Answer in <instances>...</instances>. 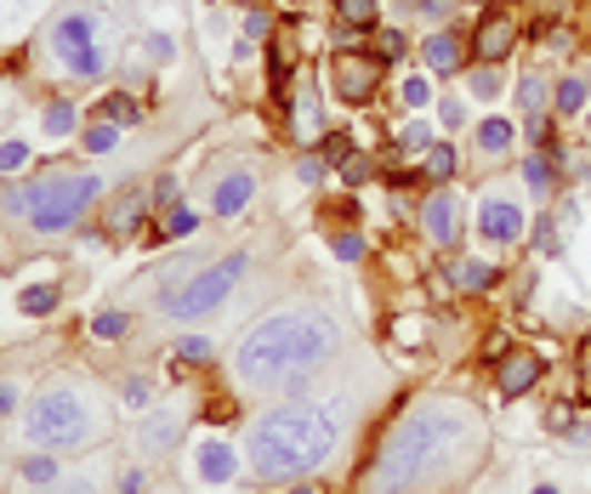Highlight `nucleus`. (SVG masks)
Here are the masks:
<instances>
[{
    "label": "nucleus",
    "mask_w": 591,
    "mask_h": 494,
    "mask_svg": "<svg viewBox=\"0 0 591 494\" xmlns=\"http://www.w3.org/2000/svg\"><path fill=\"white\" fill-rule=\"evenodd\" d=\"M80 125V109L69 103V97H46V109H40V131L52 137V142H69Z\"/></svg>",
    "instance_id": "4be33fe9"
},
{
    "label": "nucleus",
    "mask_w": 591,
    "mask_h": 494,
    "mask_svg": "<svg viewBox=\"0 0 591 494\" xmlns=\"http://www.w3.org/2000/svg\"><path fill=\"white\" fill-rule=\"evenodd\" d=\"M529 233V211L512 188H483L478 193V239L489 244V251H507V244H518Z\"/></svg>",
    "instance_id": "f8f14e48"
},
{
    "label": "nucleus",
    "mask_w": 591,
    "mask_h": 494,
    "mask_svg": "<svg viewBox=\"0 0 591 494\" xmlns=\"http://www.w3.org/2000/svg\"><path fill=\"white\" fill-rule=\"evenodd\" d=\"M7 114H12V91L0 85V125H7Z\"/></svg>",
    "instance_id": "603ef678"
},
{
    "label": "nucleus",
    "mask_w": 591,
    "mask_h": 494,
    "mask_svg": "<svg viewBox=\"0 0 591 494\" xmlns=\"http://www.w3.org/2000/svg\"><path fill=\"white\" fill-rule=\"evenodd\" d=\"M137 46H142V58L154 63V69H171V58H177V40L171 34H142Z\"/></svg>",
    "instance_id": "f704fd0d"
},
{
    "label": "nucleus",
    "mask_w": 591,
    "mask_h": 494,
    "mask_svg": "<svg viewBox=\"0 0 591 494\" xmlns=\"http://www.w3.org/2000/svg\"><path fill=\"white\" fill-rule=\"evenodd\" d=\"M353 421H359V399L348 386H313V392H290V399L262 404L239 432L244 483L284 488V483L319 477L341 455Z\"/></svg>",
    "instance_id": "7ed1b4c3"
},
{
    "label": "nucleus",
    "mask_w": 591,
    "mask_h": 494,
    "mask_svg": "<svg viewBox=\"0 0 591 494\" xmlns=\"http://www.w3.org/2000/svg\"><path fill=\"white\" fill-rule=\"evenodd\" d=\"M126 330H131V313H120V308L97 313V324H91V335H97V341H120Z\"/></svg>",
    "instance_id": "c9c22d12"
},
{
    "label": "nucleus",
    "mask_w": 591,
    "mask_h": 494,
    "mask_svg": "<svg viewBox=\"0 0 591 494\" xmlns=\"http://www.w3.org/2000/svg\"><path fill=\"white\" fill-rule=\"evenodd\" d=\"M97 114H103V120H120V125H131V120H137V103H131L126 91H109L103 103H97Z\"/></svg>",
    "instance_id": "e433bc0d"
},
{
    "label": "nucleus",
    "mask_w": 591,
    "mask_h": 494,
    "mask_svg": "<svg viewBox=\"0 0 591 494\" xmlns=\"http://www.w3.org/2000/svg\"><path fill=\"white\" fill-rule=\"evenodd\" d=\"M290 7H302V0H290Z\"/></svg>",
    "instance_id": "4d7b16f0"
},
{
    "label": "nucleus",
    "mask_w": 591,
    "mask_h": 494,
    "mask_svg": "<svg viewBox=\"0 0 591 494\" xmlns=\"http://www.w3.org/2000/svg\"><path fill=\"white\" fill-rule=\"evenodd\" d=\"M262 494H324V488L308 477V483H284V488H262Z\"/></svg>",
    "instance_id": "8fccbe9b"
},
{
    "label": "nucleus",
    "mask_w": 591,
    "mask_h": 494,
    "mask_svg": "<svg viewBox=\"0 0 591 494\" xmlns=\"http://www.w3.org/2000/svg\"><path fill=\"white\" fill-rule=\"evenodd\" d=\"M375 52L392 63V58H404V34L399 29H387V34H375Z\"/></svg>",
    "instance_id": "37998d69"
},
{
    "label": "nucleus",
    "mask_w": 591,
    "mask_h": 494,
    "mask_svg": "<svg viewBox=\"0 0 591 494\" xmlns=\"http://www.w3.org/2000/svg\"><path fill=\"white\" fill-rule=\"evenodd\" d=\"M495 262H483V256H455L450 262V290H461V295H472V290H495Z\"/></svg>",
    "instance_id": "aec40b11"
},
{
    "label": "nucleus",
    "mask_w": 591,
    "mask_h": 494,
    "mask_svg": "<svg viewBox=\"0 0 591 494\" xmlns=\"http://www.w3.org/2000/svg\"><path fill=\"white\" fill-rule=\"evenodd\" d=\"M302 97H290V137L296 142H313L319 137V103L308 97V85H296Z\"/></svg>",
    "instance_id": "b1692460"
},
{
    "label": "nucleus",
    "mask_w": 591,
    "mask_h": 494,
    "mask_svg": "<svg viewBox=\"0 0 591 494\" xmlns=\"http://www.w3.org/2000/svg\"><path fill=\"white\" fill-rule=\"evenodd\" d=\"M348 359V324L324 302H279L251 330H239L228 347V375L244 399H290L330 381V370Z\"/></svg>",
    "instance_id": "f03ea898"
},
{
    "label": "nucleus",
    "mask_w": 591,
    "mask_h": 494,
    "mask_svg": "<svg viewBox=\"0 0 591 494\" xmlns=\"http://www.w3.org/2000/svg\"><path fill=\"white\" fill-rule=\"evenodd\" d=\"M80 148H86V154H114V148H120V120L97 114V120L80 131Z\"/></svg>",
    "instance_id": "a878e982"
},
{
    "label": "nucleus",
    "mask_w": 591,
    "mask_h": 494,
    "mask_svg": "<svg viewBox=\"0 0 591 494\" xmlns=\"http://www.w3.org/2000/svg\"><path fill=\"white\" fill-rule=\"evenodd\" d=\"M540 375H547V364H540L534 347H507L501 364H495V392L501 399H523V392L540 386Z\"/></svg>",
    "instance_id": "dca6fc26"
},
{
    "label": "nucleus",
    "mask_w": 591,
    "mask_h": 494,
    "mask_svg": "<svg viewBox=\"0 0 591 494\" xmlns=\"http://www.w3.org/2000/svg\"><path fill=\"white\" fill-rule=\"evenodd\" d=\"M507 154H512V120H483L478 137H472V160L495 165V160H507Z\"/></svg>",
    "instance_id": "6ab92c4d"
},
{
    "label": "nucleus",
    "mask_w": 591,
    "mask_h": 494,
    "mask_svg": "<svg viewBox=\"0 0 591 494\" xmlns=\"http://www.w3.org/2000/svg\"><path fill=\"white\" fill-rule=\"evenodd\" d=\"M142 494H193V488H188L182 477H154V483H148Z\"/></svg>",
    "instance_id": "49530a36"
},
{
    "label": "nucleus",
    "mask_w": 591,
    "mask_h": 494,
    "mask_svg": "<svg viewBox=\"0 0 591 494\" xmlns=\"http://www.w3.org/2000/svg\"><path fill=\"white\" fill-rule=\"evenodd\" d=\"M244 273H251V251H222L217 262H200V273H193L171 302L160 308V319H171V324H200V319H211L228 295L244 284Z\"/></svg>",
    "instance_id": "1a4fd4ad"
},
{
    "label": "nucleus",
    "mask_w": 591,
    "mask_h": 494,
    "mask_svg": "<svg viewBox=\"0 0 591 494\" xmlns=\"http://www.w3.org/2000/svg\"><path fill=\"white\" fill-rule=\"evenodd\" d=\"M438 120L450 125V131H461V125H467V97H443V103H438Z\"/></svg>",
    "instance_id": "58836bf2"
},
{
    "label": "nucleus",
    "mask_w": 591,
    "mask_h": 494,
    "mask_svg": "<svg viewBox=\"0 0 591 494\" xmlns=\"http://www.w3.org/2000/svg\"><path fill=\"white\" fill-rule=\"evenodd\" d=\"M585 97H591V80H585V74H563V80L552 85V114H558V120H574V114L585 109Z\"/></svg>",
    "instance_id": "5701e85b"
},
{
    "label": "nucleus",
    "mask_w": 591,
    "mask_h": 494,
    "mask_svg": "<svg viewBox=\"0 0 591 494\" xmlns=\"http://www.w3.org/2000/svg\"><path fill=\"white\" fill-rule=\"evenodd\" d=\"M399 91H404V103H410V109H427V103H432V80H421V74L404 80Z\"/></svg>",
    "instance_id": "a19ab883"
},
{
    "label": "nucleus",
    "mask_w": 591,
    "mask_h": 494,
    "mask_svg": "<svg viewBox=\"0 0 591 494\" xmlns=\"http://www.w3.org/2000/svg\"><path fill=\"white\" fill-rule=\"evenodd\" d=\"M257 193H262V182H257L251 165H244V160H222L217 177H211V193H206V211L217 222H239L244 211L257 205Z\"/></svg>",
    "instance_id": "4468645a"
},
{
    "label": "nucleus",
    "mask_w": 591,
    "mask_h": 494,
    "mask_svg": "<svg viewBox=\"0 0 591 494\" xmlns=\"http://www.w3.org/2000/svg\"><path fill=\"white\" fill-rule=\"evenodd\" d=\"M148 200H154V211H171V205H177V177L148 182Z\"/></svg>",
    "instance_id": "ea45409f"
},
{
    "label": "nucleus",
    "mask_w": 591,
    "mask_h": 494,
    "mask_svg": "<svg viewBox=\"0 0 591 494\" xmlns=\"http://www.w3.org/2000/svg\"><path fill=\"white\" fill-rule=\"evenodd\" d=\"M399 142H404V148H421V154H427V148L438 142V131H432V125H410V131H404Z\"/></svg>",
    "instance_id": "a18cd8bd"
},
{
    "label": "nucleus",
    "mask_w": 591,
    "mask_h": 494,
    "mask_svg": "<svg viewBox=\"0 0 591 494\" xmlns=\"http://www.w3.org/2000/svg\"><path fill=\"white\" fill-rule=\"evenodd\" d=\"M404 7H421V0H404Z\"/></svg>",
    "instance_id": "6e6d98bb"
},
{
    "label": "nucleus",
    "mask_w": 591,
    "mask_h": 494,
    "mask_svg": "<svg viewBox=\"0 0 591 494\" xmlns=\"http://www.w3.org/2000/svg\"><path fill=\"white\" fill-rule=\"evenodd\" d=\"M495 455L489 410L467 392L432 386L392 415L359 472V494H461Z\"/></svg>",
    "instance_id": "f257e3e1"
},
{
    "label": "nucleus",
    "mask_w": 591,
    "mask_h": 494,
    "mask_svg": "<svg viewBox=\"0 0 591 494\" xmlns=\"http://www.w3.org/2000/svg\"><path fill=\"white\" fill-rule=\"evenodd\" d=\"M523 188L534 193V200H552V188H558V182H552V154H547V148L523 160Z\"/></svg>",
    "instance_id": "393cba45"
},
{
    "label": "nucleus",
    "mask_w": 591,
    "mask_h": 494,
    "mask_svg": "<svg viewBox=\"0 0 591 494\" xmlns=\"http://www.w3.org/2000/svg\"><path fill=\"white\" fill-rule=\"evenodd\" d=\"M534 244H540V251H547V256L558 251V233H552V222H540V233H534Z\"/></svg>",
    "instance_id": "3c124183"
},
{
    "label": "nucleus",
    "mask_w": 591,
    "mask_h": 494,
    "mask_svg": "<svg viewBox=\"0 0 591 494\" xmlns=\"http://www.w3.org/2000/svg\"><path fill=\"white\" fill-rule=\"evenodd\" d=\"M188 437H193V392H166V399H154L148 410L126 415L120 455L148 466V472H160L188 450Z\"/></svg>",
    "instance_id": "6e6552de"
},
{
    "label": "nucleus",
    "mask_w": 591,
    "mask_h": 494,
    "mask_svg": "<svg viewBox=\"0 0 591 494\" xmlns=\"http://www.w3.org/2000/svg\"><path fill=\"white\" fill-rule=\"evenodd\" d=\"M58 302H63V295H58V284H34V290H23V295H18V308H23L29 319H46V313H52Z\"/></svg>",
    "instance_id": "c756f323"
},
{
    "label": "nucleus",
    "mask_w": 591,
    "mask_h": 494,
    "mask_svg": "<svg viewBox=\"0 0 591 494\" xmlns=\"http://www.w3.org/2000/svg\"><path fill=\"white\" fill-rule=\"evenodd\" d=\"M381 0H335V23L341 29H375Z\"/></svg>",
    "instance_id": "bb28decb"
},
{
    "label": "nucleus",
    "mask_w": 591,
    "mask_h": 494,
    "mask_svg": "<svg viewBox=\"0 0 591 494\" xmlns=\"http://www.w3.org/2000/svg\"><path fill=\"white\" fill-rule=\"evenodd\" d=\"M569 450L591 455V426H569Z\"/></svg>",
    "instance_id": "09e8293b"
},
{
    "label": "nucleus",
    "mask_w": 591,
    "mask_h": 494,
    "mask_svg": "<svg viewBox=\"0 0 591 494\" xmlns=\"http://www.w3.org/2000/svg\"><path fill=\"white\" fill-rule=\"evenodd\" d=\"M529 494H569V488H563V483H534Z\"/></svg>",
    "instance_id": "864d4df0"
},
{
    "label": "nucleus",
    "mask_w": 591,
    "mask_h": 494,
    "mask_svg": "<svg viewBox=\"0 0 591 494\" xmlns=\"http://www.w3.org/2000/svg\"><path fill=\"white\" fill-rule=\"evenodd\" d=\"M182 483L193 494H211V488H228V483H244V455L239 443L206 432V437H188V455H182Z\"/></svg>",
    "instance_id": "9b49d317"
},
{
    "label": "nucleus",
    "mask_w": 591,
    "mask_h": 494,
    "mask_svg": "<svg viewBox=\"0 0 591 494\" xmlns=\"http://www.w3.org/2000/svg\"><path fill=\"white\" fill-rule=\"evenodd\" d=\"M103 200V177L91 165H46L34 177H7L0 182V222L23 233H69L91 216V205Z\"/></svg>",
    "instance_id": "39448f33"
},
{
    "label": "nucleus",
    "mask_w": 591,
    "mask_h": 494,
    "mask_svg": "<svg viewBox=\"0 0 591 494\" xmlns=\"http://www.w3.org/2000/svg\"><path fill=\"white\" fill-rule=\"evenodd\" d=\"M12 477H18V437H12L7 421H0V494L12 488Z\"/></svg>",
    "instance_id": "2f4dec72"
},
{
    "label": "nucleus",
    "mask_w": 591,
    "mask_h": 494,
    "mask_svg": "<svg viewBox=\"0 0 591 494\" xmlns=\"http://www.w3.org/2000/svg\"><path fill=\"white\" fill-rule=\"evenodd\" d=\"M518 46H523V18L512 7H483L478 23H472V34H467V52L478 63H507Z\"/></svg>",
    "instance_id": "ddd939ff"
},
{
    "label": "nucleus",
    "mask_w": 591,
    "mask_h": 494,
    "mask_svg": "<svg viewBox=\"0 0 591 494\" xmlns=\"http://www.w3.org/2000/svg\"><path fill=\"white\" fill-rule=\"evenodd\" d=\"M547 74L540 69H523V80H518V114H523V125L529 131H540V114H547Z\"/></svg>",
    "instance_id": "412c9836"
},
{
    "label": "nucleus",
    "mask_w": 591,
    "mask_h": 494,
    "mask_svg": "<svg viewBox=\"0 0 591 494\" xmlns=\"http://www.w3.org/2000/svg\"><path fill=\"white\" fill-rule=\"evenodd\" d=\"M574 375H580V404H591V335H585V347H580V364H574Z\"/></svg>",
    "instance_id": "79ce46f5"
},
{
    "label": "nucleus",
    "mask_w": 591,
    "mask_h": 494,
    "mask_svg": "<svg viewBox=\"0 0 591 494\" xmlns=\"http://www.w3.org/2000/svg\"><path fill=\"white\" fill-rule=\"evenodd\" d=\"M335 256H341V262H359V256H364V239H359V233H335Z\"/></svg>",
    "instance_id": "c03bdc74"
},
{
    "label": "nucleus",
    "mask_w": 591,
    "mask_h": 494,
    "mask_svg": "<svg viewBox=\"0 0 591 494\" xmlns=\"http://www.w3.org/2000/svg\"><path fill=\"white\" fill-rule=\"evenodd\" d=\"M46 58L58 63L63 80H103L114 63V12L91 7V0H74L63 7L52 23H46Z\"/></svg>",
    "instance_id": "423d86ee"
},
{
    "label": "nucleus",
    "mask_w": 591,
    "mask_h": 494,
    "mask_svg": "<svg viewBox=\"0 0 591 494\" xmlns=\"http://www.w3.org/2000/svg\"><path fill=\"white\" fill-rule=\"evenodd\" d=\"M7 494H120V443L86 450V455L18 450V477Z\"/></svg>",
    "instance_id": "0eeeda50"
},
{
    "label": "nucleus",
    "mask_w": 591,
    "mask_h": 494,
    "mask_svg": "<svg viewBox=\"0 0 591 494\" xmlns=\"http://www.w3.org/2000/svg\"><path fill=\"white\" fill-rule=\"evenodd\" d=\"M421 177H427V182H450V177H455V148L443 142V137L421 154Z\"/></svg>",
    "instance_id": "cd10ccee"
},
{
    "label": "nucleus",
    "mask_w": 591,
    "mask_h": 494,
    "mask_svg": "<svg viewBox=\"0 0 591 494\" xmlns=\"http://www.w3.org/2000/svg\"><path fill=\"white\" fill-rule=\"evenodd\" d=\"M148 211H154V200H148V188H126L120 200L109 205V216H103V233L120 244V239H131V233L148 222Z\"/></svg>",
    "instance_id": "a211bd4d"
},
{
    "label": "nucleus",
    "mask_w": 591,
    "mask_h": 494,
    "mask_svg": "<svg viewBox=\"0 0 591 494\" xmlns=\"http://www.w3.org/2000/svg\"><path fill=\"white\" fill-rule=\"evenodd\" d=\"M126 410H120V392L109 381H97L91 370H46L29 392H23V410L12 421L18 450L34 455H86V450H109L120 443Z\"/></svg>",
    "instance_id": "20e7f679"
},
{
    "label": "nucleus",
    "mask_w": 591,
    "mask_h": 494,
    "mask_svg": "<svg viewBox=\"0 0 591 494\" xmlns=\"http://www.w3.org/2000/svg\"><path fill=\"white\" fill-rule=\"evenodd\" d=\"M421 233L432 251H455L461 233H467V205H461V193L455 188H432L427 200H421Z\"/></svg>",
    "instance_id": "2eb2a0df"
},
{
    "label": "nucleus",
    "mask_w": 591,
    "mask_h": 494,
    "mask_svg": "<svg viewBox=\"0 0 591 494\" xmlns=\"http://www.w3.org/2000/svg\"><path fill=\"white\" fill-rule=\"evenodd\" d=\"M585 34H591V0H585Z\"/></svg>",
    "instance_id": "5fc2aeb1"
},
{
    "label": "nucleus",
    "mask_w": 591,
    "mask_h": 494,
    "mask_svg": "<svg viewBox=\"0 0 591 494\" xmlns=\"http://www.w3.org/2000/svg\"><path fill=\"white\" fill-rule=\"evenodd\" d=\"M467 91L478 97V103H495V97H501V63H478L467 74Z\"/></svg>",
    "instance_id": "c85d7f7f"
},
{
    "label": "nucleus",
    "mask_w": 591,
    "mask_h": 494,
    "mask_svg": "<svg viewBox=\"0 0 591 494\" xmlns=\"http://www.w3.org/2000/svg\"><path fill=\"white\" fill-rule=\"evenodd\" d=\"M467 34H455V29H432L427 40H421V63H427V74H455V69H467Z\"/></svg>",
    "instance_id": "f3484780"
},
{
    "label": "nucleus",
    "mask_w": 591,
    "mask_h": 494,
    "mask_svg": "<svg viewBox=\"0 0 591 494\" xmlns=\"http://www.w3.org/2000/svg\"><path fill=\"white\" fill-rule=\"evenodd\" d=\"M381 80H387V58L375 52V46H370V52H359V46H335L330 63H324V85H330V97H341L348 109L375 103Z\"/></svg>",
    "instance_id": "9d476101"
},
{
    "label": "nucleus",
    "mask_w": 591,
    "mask_h": 494,
    "mask_svg": "<svg viewBox=\"0 0 591 494\" xmlns=\"http://www.w3.org/2000/svg\"><path fill=\"white\" fill-rule=\"evenodd\" d=\"M193 228H200V211H193V205H171L166 222H160V239H188Z\"/></svg>",
    "instance_id": "7c9ffc66"
},
{
    "label": "nucleus",
    "mask_w": 591,
    "mask_h": 494,
    "mask_svg": "<svg viewBox=\"0 0 591 494\" xmlns=\"http://www.w3.org/2000/svg\"><path fill=\"white\" fill-rule=\"evenodd\" d=\"M23 165H29V142L23 137H7V142H0V182L18 177Z\"/></svg>",
    "instance_id": "72a5a7b5"
},
{
    "label": "nucleus",
    "mask_w": 591,
    "mask_h": 494,
    "mask_svg": "<svg viewBox=\"0 0 591 494\" xmlns=\"http://www.w3.org/2000/svg\"><path fill=\"white\" fill-rule=\"evenodd\" d=\"M324 160L348 165L353 160V131H324Z\"/></svg>",
    "instance_id": "4c0bfd02"
},
{
    "label": "nucleus",
    "mask_w": 591,
    "mask_h": 494,
    "mask_svg": "<svg viewBox=\"0 0 591 494\" xmlns=\"http://www.w3.org/2000/svg\"><path fill=\"white\" fill-rule=\"evenodd\" d=\"M268 34V12H244V40H262Z\"/></svg>",
    "instance_id": "de8ad7c7"
},
{
    "label": "nucleus",
    "mask_w": 591,
    "mask_h": 494,
    "mask_svg": "<svg viewBox=\"0 0 591 494\" xmlns=\"http://www.w3.org/2000/svg\"><path fill=\"white\" fill-rule=\"evenodd\" d=\"M177 359H182V364H193V370H200V364H211V359H217L211 335H182V341H177Z\"/></svg>",
    "instance_id": "473e14b6"
}]
</instances>
